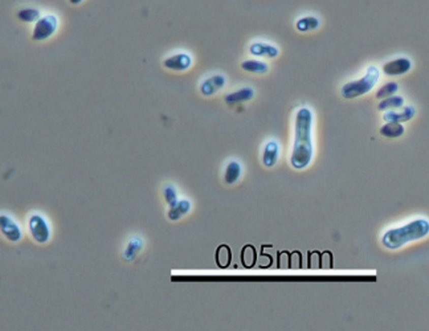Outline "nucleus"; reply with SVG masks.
Returning <instances> with one entry per match:
<instances>
[{
    "mask_svg": "<svg viewBox=\"0 0 429 331\" xmlns=\"http://www.w3.org/2000/svg\"><path fill=\"white\" fill-rule=\"evenodd\" d=\"M416 115V109L413 106H403L400 112L397 110H388L386 114L383 115V118L386 122H397V123H403V122H408Z\"/></svg>",
    "mask_w": 429,
    "mask_h": 331,
    "instance_id": "nucleus-11",
    "label": "nucleus"
},
{
    "mask_svg": "<svg viewBox=\"0 0 429 331\" xmlns=\"http://www.w3.org/2000/svg\"><path fill=\"white\" fill-rule=\"evenodd\" d=\"M412 69V61L408 57H397L383 65V73L387 76H403L407 75Z\"/></svg>",
    "mask_w": 429,
    "mask_h": 331,
    "instance_id": "nucleus-6",
    "label": "nucleus"
},
{
    "mask_svg": "<svg viewBox=\"0 0 429 331\" xmlns=\"http://www.w3.org/2000/svg\"><path fill=\"white\" fill-rule=\"evenodd\" d=\"M241 69L248 73L256 75H265L269 72V67L266 62L260 60H245L241 62Z\"/></svg>",
    "mask_w": 429,
    "mask_h": 331,
    "instance_id": "nucleus-17",
    "label": "nucleus"
},
{
    "mask_svg": "<svg viewBox=\"0 0 429 331\" xmlns=\"http://www.w3.org/2000/svg\"><path fill=\"white\" fill-rule=\"evenodd\" d=\"M249 52L251 54L256 56V57H264V58H275L279 57L280 49L277 47L268 43H253L249 47Z\"/></svg>",
    "mask_w": 429,
    "mask_h": 331,
    "instance_id": "nucleus-10",
    "label": "nucleus"
},
{
    "mask_svg": "<svg viewBox=\"0 0 429 331\" xmlns=\"http://www.w3.org/2000/svg\"><path fill=\"white\" fill-rule=\"evenodd\" d=\"M313 112L309 108H299L295 113L294 143L290 163L295 170L306 169L313 159Z\"/></svg>",
    "mask_w": 429,
    "mask_h": 331,
    "instance_id": "nucleus-1",
    "label": "nucleus"
},
{
    "mask_svg": "<svg viewBox=\"0 0 429 331\" xmlns=\"http://www.w3.org/2000/svg\"><path fill=\"white\" fill-rule=\"evenodd\" d=\"M40 17L41 14L37 8H23L17 12V19L23 23H36Z\"/></svg>",
    "mask_w": 429,
    "mask_h": 331,
    "instance_id": "nucleus-21",
    "label": "nucleus"
},
{
    "mask_svg": "<svg viewBox=\"0 0 429 331\" xmlns=\"http://www.w3.org/2000/svg\"><path fill=\"white\" fill-rule=\"evenodd\" d=\"M255 97V90L252 88H242L238 90L229 93L224 97V101L228 105H236V104H241V102L251 101L252 98Z\"/></svg>",
    "mask_w": 429,
    "mask_h": 331,
    "instance_id": "nucleus-13",
    "label": "nucleus"
},
{
    "mask_svg": "<svg viewBox=\"0 0 429 331\" xmlns=\"http://www.w3.org/2000/svg\"><path fill=\"white\" fill-rule=\"evenodd\" d=\"M429 235V221L419 217L407 223L406 225L391 228L383 235L382 244L387 249H400L412 241L421 240Z\"/></svg>",
    "mask_w": 429,
    "mask_h": 331,
    "instance_id": "nucleus-2",
    "label": "nucleus"
},
{
    "mask_svg": "<svg viewBox=\"0 0 429 331\" xmlns=\"http://www.w3.org/2000/svg\"><path fill=\"white\" fill-rule=\"evenodd\" d=\"M404 106V98L402 95H391L384 100H380L378 110L380 112H388V110H396Z\"/></svg>",
    "mask_w": 429,
    "mask_h": 331,
    "instance_id": "nucleus-18",
    "label": "nucleus"
},
{
    "mask_svg": "<svg viewBox=\"0 0 429 331\" xmlns=\"http://www.w3.org/2000/svg\"><path fill=\"white\" fill-rule=\"evenodd\" d=\"M380 78V71L376 68L375 65L369 67V69L365 71L364 76L359 80H354L347 84H345L341 89L343 98L346 100H354V98L362 97V95L367 94L372 89L375 88V85L378 84Z\"/></svg>",
    "mask_w": 429,
    "mask_h": 331,
    "instance_id": "nucleus-3",
    "label": "nucleus"
},
{
    "mask_svg": "<svg viewBox=\"0 0 429 331\" xmlns=\"http://www.w3.org/2000/svg\"><path fill=\"white\" fill-rule=\"evenodd\" d=\"M404 131H406L404 126L397 122H386L379 130L380 136L386 137V138H400Z\"/></svg>",
    "mask_w": 429,
    "mask_h": 331,
    "instance_id": "nucleus-15",
    "label": "nucleus"
},
{
    "mask_svg": "<svg viewBox=\"0 0 429 331\" xmlns=\"http://www.w3.org/2000/svg\"><path fill=\"white\" fill-rule=\"evenodd\" d=\"M58 27V19L56 15H44L35 23L32 39L35 41H44L52 38Z\"/></svg>",
    "mask_w": 429,
    "mask_h": 331,
    "instance_id": "nucleus-4",
    "label": "nucleus"
},
{
    "mask_svg": "<svg viewBox=\"0 0 429 331\" xmlns=\"http://www.w3.org/2000/svg\"><path fill=\"white\" fill-rule=\"evenodd\" d=\"M256 258H257V256H256L255 248L252 247V245H245L241 252L242 265H244L245 268L253 267L256 262Z\"/></svg>",
    "mask_w": 429,
    "mask_h": 331,
    "instance_id": "nucleus-24",
    "label": "nucleus"
},
{
    "mask_svg": "<svg viewBox=\"0 0 429 331\" xmlns=\"http://www.w3.org/2000/svg\"><path fill=\"white\" fill-rule=\"evenodd\" d=\"M319 25H321V20L313 15L302 16L295 21V28L298 32H312V30L318 29Z\"/></svg>",
    "mask_w": 429,
    "mask_h": 331,
    "instance_id": "nucleus-14",
    "label": "nucleus"
},
{
    "mask_svg": "<svg viewBox=\"0 0 429 331\" xmlns=\"http://www.w3.org/2000/svg\"><path fill=\"white\" fill-rule=\"evenodd\" d=\"M227 84V78L223 75H213L211 77H208L207 80L201 82L200 85V93L203 95L211 97V95L216 94L218 91L222 90Z\"/></svg>",
    "mask_w": 429,
    "mask_h": 331,
    "instance_id": "nucleus-8",
    "label": "nucleus"
},
{
    "mask_svg": "<svg viewBox=\"0 0 429 331\" xmlns=\"http://www.w3.org/2000/svg\"><path fill=\"white\" fill-rule=\"evenodd\" d=\"M84 2V0H69V3L72 4V6H78V4H81Z\"/></svg>",
    "mask_w": 429,
    "mask_h": 331,
    "instance_id": "nucleus-27",
    "label": "nucleus"
},
{
    "mask_svg": "<svg viewBox=\"0 0 429 331\" xmlns=\"http://www.w3.org/2000/svg\"><path fill=\"white\" fill-rule=\"evenodd\" d=\"M280 155V145L275 141H269L264 147V152H262V163L265 167H273L275 165L277 160H279Z\"/></svg>",
    "mask_w": 429,
    "mask_h": 331,
    "instance_id": "nucleus-12",
    "label": "nucleus"
},
{
    "mask_svg": "<svg viewBox=\"0 0 429 331\" xmlns=\"http://www.w3.org/2000/svg\"><path fill=\"white\" fill-rule=\"evenodd\" d=\"M397 90H399V85H397V82H395V81L387 82L386 85H383L382 88L376 91L375 97L378 98V100H384V98H387V97L395 95L396 93H397Z\"/></svg>",
    "mask_w": 429,
    "mask_h": 331,
    "instance_id": "nucleus-23",
    "label": "nucleus"
},
{
    "mask_svg": "<svg viewBox=\"0 0 429 331\" xmlns=\"http://www.w3.org/2000/svg\"><path fill=\"white\" fill-rule=\"evenodd\" d=\"M165 68L174 72H185L191 68L192 57L188 53H175L163 61Z\"/></svg>",
    "mask_w": 429,
    "mask_h": 331,
    "instance_id": "nucleus-7",
    "label": "nucleus"
},
{
    "mask_svg": "<svg viewBox=\"0 0 429 331\" xmlns=\"http://www.w3.org/2000/svg\"><path fill=\"white\" fill-rule=\"evenodd\" d=\"M163 195H165V199L167 202V204L170 207H174L175 204L178 203V195H176V189L174 188V186H166L165 189H163Z\"/></svg>",
    "mask_w": 429,
    "mask_h": 331,
    "instance_id": "nucleus-25",
    "label": "nucleus"
},
{
    "mask_svg": "<svg viewBox=\"0 0 429 331\" xmlns=\"http://www.w3.org/2000/svg\"><path fill=\"white\" fill-rule=\"evenodd\" d=\"M240 176H241V164L238 162H236V160L229 162L228 165H227V169H225V183L233 184V183H236L240 179Z\"/></svg>",
    "mask_w": 429,
    "mask_h": 331,
    "instance_id": "nucleus-20",
    "label": "nucleus"
},
{
    "mask_svg": "<svg viewBox=\"0 0 429 331\" xmlns=\"http://www.w3.org/2000/svg\"><path fill=\"white\" fill-rule=\"evenodd\" d=\"M142 248H143V241H142L139 237L131 239V240L129 241L128 247H126V249H125V252H124V258L128 261H133L135 257L139 254Z\"/></svg>",
    "mask_w": 429,
    "mask_h": 331,
    "instance_id": "nucleus-19",
    "label": "nucleus"
},
{
    "mask_svg": "<svg viewBox=\"0 0 429 331\" xmlns=\"http://www.w3.org/2000/svg\"><path fill=\"white\" fill-rule=\"evenodd\" d=\"M232 252L227 245H220L216 250V262L220 268H227L231 263Z\"/></svg>",
    "mask_w": 429,
    "mask_h": 331,
    "instance_id": "nucleus-22",
    "label": "nucleus"
},
{
    "mask_svg": "<svg viewBox=\"0 0 429 331\" xmlns=\"http://www.w3.org/2000/svg\"><path fill=\"white\" fill-rule=\"evenodd\" d=\"M29 229L34 240L39 244L47 243L50 239V229L48 223L40 215H34L29 219Z\"/></svg>",
    "mask_w": 429,
    "mask_h": 331,
    "instance_id": "nucleus-5",
    "label": "nucleus"
},
{
    "mask_svg": "<svg viewBox=\"0 0 429 331\" xmlns=\"http://www.w3.org/2000/svg\"><path fill=\"white\" fill-rule=\"evenodd\" d=\"M190 211H191V203L188 200H179L174 207H170L168 219L171 220V221H176V220L185 216V215H187Z\"/></svg>",
    "mask_w": 429,
    "mask_h": 331,
    "instance_id": "nucleus-16",
    "label": "nucleus"
},
{
    "mask_svg": "<svg viewBox=\"0 0 429 331\" xmlns=\"http://www.w3.org/2000/svg\"><path fill=\"white\" fill-rule=\"evenodd\" d=\"M0 228H2V234L4 235V237L12 243H17L21 239L20 228L10 216H6V215L0 216Z\"/></svg>",
    "mask_w": 429,
    "mask_h": 331,
    "instance_id": "nucleus-9",
    "label": "nucleus"
},
{
    "mask_svg": "<svg viewBox=\"0 0 429 331\" xmlns=\"http://www.w3.org/2000/svg\"><path fill=\"white\" fill-rule=\"evenodd\" d=\"M270 263H272V257H269V256H262L261 267L266 268V267H269V265H270Z\"/></svg>",
    "mask_w": 429,
    "mask_h": 331,
    "instance_id": "nucleus-26",
    "label": "nucleus"
}]
</instances>
